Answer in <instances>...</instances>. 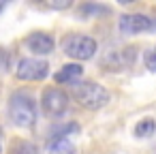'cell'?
I'll list each match as a JSON object with an SVG mask.
<instances>
[{"label":"cell","mask_w":156,"mask_h":154,"mask_svg":"<svg viewBox=\"0 0 156 154\" xmlns=\"http://www.w3.org/2000/svg\"><path fill=\"white\" fill-rule=\"evenodd\" d=\"M75 101L86 109H101L109 103V90L96 81H75L73 84Z\"/></svg>","instance_id":"1"},{"label":"cell","mask_w":156,"mask_h":154,"mask_svg":"<svg viewBox=\"0 0 156 154\" xmlns=\"http://www.w3.org/2000/svg\"><path fill=\"white\" fill-rule=\"evenodd\" d=\"M9 118L15 126H22V128H28L37 122V105H34V98L26 92H17L11 96V103H9Z\"/></svg>","instance_id":"2"},{"label":"cell","mask_w":156,"mask_h":154,"mask_svg":"<svg viewBox=\"0 0 156 154\" xmlns=\"http://www.w3.org/2000/svg\"><path fill=\"white\" fill-rule=\"evenodd\" d=\"M62 49L69 58L83 62V60H90L96 54V41L88 34H69L62 41Z\"/></svg>","instance_id":"3"},{"label":"cell","mask_w":156,"mask_h":154,"mask_svg":"<svg viewBox=\"0 0 156 154\" xmlns=\"http://www.w3.org/2000/svg\"><path fill=\"white\" fill-rule=\"evenodd\" d=\"M47 75H49V64L37 58H22L15 69V77L22 81H41Z\"/></svg>","instance_id":"4"},{"label":"cell","mask_w":156,"mask_h":154,"mask_svg":"<svg viewBox=\"0 0 156 154\" xmlns=\"http://www.w3.org/2000/svg\"><path fill=\"white\" fill-rule=\"evenodd\" d=\"M118 28L122 34H139V32H152L156 30V20L147 17L143 13H133V15H122L118 22Z\"/></svg>","instance_id":"5"},{"label":"cell","mask_w":156,"mask_h":154,"mask_svg":"<svg viewBox=\"0 0 156 154\" xmlns=\"http://www.w3.org/2000/svg\"><path fill=\"white\" fill-rule=\"evenodd\" d=\"M41 105H43V111L51 118H58L62 116L66 109H69V96L64 90L60 88H47L43 92V98H41Z\"/></svg>","instance_id":"6"},{"label":"cell","mask_w":156,"mask_h":154,"mask_svg":"<svg viewBox=\"0 0 156 154\" xmlns=\"http://www.w3.org/2000/svg\"><path fill=\"white\" fill-rule=\"evenodd\" d=\"M133 62H135V47L109 52V54L101 60L103 69H107V71H124V69L133 66Z\"/></svg>","instance_id":"7"},{"label":"cell","mask_w":156,"mask_h":154,"mask_svg":"<svg viewBox=\"0 0 156 154\" xmlns=\"http://www.w3.org/2000/svg\"><path fill=\"white\" fill-rule=\"evenodd\" d=\"M26 47L32 52V54H39V56H47L54 52L56 47V41L51 34L47 32H32L28 39H26Z\"/></svg>","instance_id":"8"},{"label":"cell","mask_w":156,"mask_h":154,"mask_svg":"<svg viewBox=\"0 0 156 154\" xmlns=\"http://www.w3.org/2000/svg\"><path fill=\"white\" fill-rule=\"evenodd\" d=\"M81 75H83V66L81 64H64L54 75V79H56V84H75Z\"/></svg>","instance_id":"9"},{"label":"cell","mask_w":156,"mask_h":154,"mask_svg":"<svg viewBox=\"0 0 156 154\" xmlns=\"http://www.w3.org/2000/svg\"><path fill=\"white\" fill-rule=\"evenodd\" d=\"M154 131H156V122H154V118H143V120H139V122L135 124V137H139V139H147V137H152Z\"/></svg>","instance_id":"10"},{"label":"cell","mask_w":156,"mask_h":154,"mask_svg":"<svg viewBox=\"0 0 156 154\" xmlns=\"http://www.w3.org/2000/svg\"><path fill=\"white\" fill-rule=\"evenodd\" d=\"M47 154H75V145L71 143L69 137H60V139H54Z\"/></svg>","instance_id":"11"},{"label":"cell","mask_w":156,"mask_h":154,"mask_svg":"<svg viewBox=\"0 0 156 154\" xmlns=\"http://www.w3.org/2000/svg\"><path fill=\"white\" fill-rule=\"evenodd\" d=\"M109 9L101 7V5H83L81 7V15H105Z\"/></svg>","instance_id":"12"},{"label":"cell","mask_w":156,"mask_h":154,"mask_svg":"<svg viewBox=\"0 0 156 154\" xmlns=\"http://www.w3.org/2000/svg\"><path fill=\"white\" fill-rule=\"evenodd\" d=\"M145 64H147V69H150V71H154V73H156V49H154L152 54H147Z\"/></svg>","instance_id":"13"},{"label":"cell","mask_w":156,"mask_h":154,"mask_svg":"<svg viewBox=\"0 0 156 154\" xmlns=\"http://www.w3.org/2000/svg\"><path fill=\"white\" fill-rule=\"evenodd\" d=\"M5 7H7V5H5V2H0V11H2V9H5Z\"/></svg>","instance_id":"14"}]
</instances>
